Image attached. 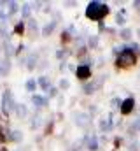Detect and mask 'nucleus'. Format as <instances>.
I'll list each match as a JSON object with an SVG mask.
<instances>
[{"instance_id":"1","label":"nucleus","mask_w":140,"mask_h":151,"mask_svg":"<svg viewBox=\"0 0 140 151\" xmlns=\"http://www.w3.org/2000/svg\"><path fill=\"white\" fill-rule=\"evenodd\" d=\"M109 12H110V7L104 2H98V0L89 2L88 7H86V18L91 19V21H98V23L104 21Z\"/></svg>"},{"instance_id":"2","label":"nucleus","mask_w":140,"mask_h":151,"mask_svg":"<svg viewBox=\"0 0 140 151\" xmlns=\"http://www.w3.org/2000/svg\"><path fill=\"white\" fill-rule=\"evenodd\" d=\"M137 63V55L133 53V51H130L128 47H123V51L117 55V58H116V67H119V69H128V67H131V65H135Z\"/></svg>"},{"instance_id":"3","label":"nucleus","mask_w":140,"mask_h":151,"mask_svg":"<svg viewBox=\"0 0 140 151\" xmlns=\"http://www.w3.org/2000/svg\"><path fill=\"white\" fill-rule=\"evenodd\" d=\"M14 109H16L14 95H12V91L5 90V91H4V95H2V111H4L5 116H9L11 113H14Z\"/></svg>"},{"instance_id":"4","label":"nucleus","mask_w":140,"mask_h":151,"mask_svg":"<svg viewBox=\"0 0 140 151\" xmlns=\"http://www.w3.org/2000/svg\"><path fill=\"white\" fill-rule=\"evenodd\" d=\"M72 118H74V123H75L79 128H89L91 123H93L91 114L84 113V111H75V113L72 114Z\"/></svg>"},{"instance_id":"5","label":"nucleus","mask_w":140,"mask_h":151,"mask_svg":"<svg viewBox=\"0 0 140 151\" xmlns=\"http://www.w3.org/2000/svg\"><path fill=\"white\" fill-rule=\"evenodd\" d=\"M102 83H104V76H100V79H96V81H88V83H84V84H82V93H84V95H93V93L102 86Z\"/></svg>"},{"instance_id":"6","label":"nucleus","mask_w":140,"mask_h":151,"mask_svg":"<svg viewBox=\"0 0 140 151\" xmlns=\"http://www.w3.org/2000/svg\"><path fill=\"white\" fill-rule=\"evenodd\" d=\"M135 99L133 97H128V99H124L123 102H121V107H119V111H121V114L123 116H128V114H131L133 111H135Z\"/></svg>"},{"instance_id":"7","label":"nucleus","mask_w":140,"mask_h":151,"mask_svg":"<svg viewBox=\"0 0 140 151\" xmlns=\"http://www.w3.org/2000/svg\"><path fill=\"white\" fill-rule=\"evenodd\" d=\"M82 144H86V148H88L89 151H98V148H100L96 134H89V135H84V139H82Z\"/></svg>"},{"instance_id":"8","label":"nucleus","mask_w":140,"mask_h":151,"mask_svg":"<svg viewBox=\"0 0 140 151\" xmlns=\"http://www.w3.org/2000/svg\"><path fill=\"white\" fill-rule=\"evenodd\" d=\"M75 76H77V79L88 83V79L91 77V67H89V65H79V67L75 69Z\"/></svg>"},{"instance_id":"9","label":"nucleus","mask_w":140,"mask_h":151,"mask_svg":"<svg viewBox=\"0 0 140 151\" xmlns=\"http://www.w3.org/2000/svg\"><path fill=\"white\" fill-rule=\"evenodd\" d=\"M114 128V119H112V114H109V116H105L100 119V132L102 134H107V132H110Z\"/></svg>"},{"instance_id":"10","label":"nucleus","mask_w":140,"mask_h":151,"mask_svg":"<svg viewBox=\"0 0 140 151\" xmlns=\"http://www.w3.org/2000/svg\"><path fill=\"white\" fill-rule=\"evenodd\" d=\"M32 104L35 106V109H42V107H47L49 100L47 97H42V95H32Z\"/></svg>"},{"instance_id":"11","label":"nucleus","mask_w":140,"mask_h":151,"mask_svg":"<svg viewBox=\"0 0 140 151\" xmlns=\"http://www.w3.org/2000/svg\"><path fill=\"white\" fill-rule=\"evenodd\" d=\"M56 27H58V21L51 19V21L42 28V37H51V35H53V32L56 30Z\"/></svg>"},{"instance_id":"12","label":"nucleus","mask_w":140,"mask_h":151,"mask_svg":"<svg viewBox=\"0 0 140 151\" xmlns=\"http://www.w3.org/2000/svg\"><path fill=\"white\" fill-rule=\"evenodd\" d=\"M37 62H39V55L37 53H30L26 58V69L28 70H35L37 69Z\"/></svg>"},{"instance_id":"13","label":"nucleus","mask_w":140,"mask_h":151,"mask_svg":"<svg viewBox=\"0 0 140 151\" xmlns=\"http://www.w3.org/2000/svg\"><path fill=\"white\" fill-rule=\"evenodd\" d=\"M37 84H39L44 91H47V90L51 88V77H47V76H40V77H37Z\"/></svg>"},{"instance_id":"14","label":"nucleus","mask_w":140,"mask_h":151,"mask_svg":"<svg viewBox=\"0 0 140 151\" xmlns=\"http://www.w3.org/2000/svg\"><path fill=\"white\" fill-rule=\"evenodd\" d=\"M7 141H11V142H21L23 141V132H19V130L9 132L7 134Z\"/></svg>"},{"instance_id":"15","label":"nucleus","mask_w":140,"mask_h":151,"mask_svg":"<svg viewBox=\"0 0 140 151\" xmlns=\"http://www.w3.org/2000/svg\"><path fill=\"white\" fill-rule=\"evenodd\" d=\"M14 113H16V116H18L19 119H23V118H26V116H28V107H26L25 104H16Z\"/></svg>"},{"instance_id":"16","label":"nucleus","mask_w":140,"mask_h":151,"mask_svg":"<svg viewBox=\"0 0 140 151\" xmlns=\"http://www.w3.org/2000/svg\"><path fill=\"white\" fill-rule=\"evenodd\" d=\"M18 9H19V5H18L16 2H12V0H11V2H7V16H9V18H11L12 14H16V12H18Z\"/></svg>"},{"instance_id":"17","label":"nucleus","mask_w":140,"mask_h":151,"mask_svg":"<svg viewBox=\"0 0 140 151\" xmlns=\"http://www.w3.org/2000/svg\"><path fill=\"white\" fill-rule=\"evenodd\" d=\"M28 32H30V37H35V34L39 32V25L35 19H28Z\"/></svg>"},{"instance_id":"18","label":"nucleus","mask_w":140,"mask_h":151,"mask_svg":"<svg viewBox=\"0 0 140 151\" xmlns=\"http://www.w3.org/2000/svg\"><path fill=\"white\" fill-rule=\"evenodd\" d=\"M98 44H100V37H98V35H89V37H88V46H89L91 49H96Z\"/></svg>"},{"instance_id":"19","label":"nucleus","mask_w":140,"mask_h":151,"mask_svg":"<svg viewBox=\"0 0 140 151\" xmlns=\"http://www.w3.org/2000/svg\"><path fill=\"white\" fill-rule=\"evenodd\" d=\"M40 125H42V116H40V114H35L34 118H32V121H30V128L35 130V128H39Z\"/></svg>"},{"instance_id":"20","label":"nucleus","mask_w":140,"mask_h":151,"mask_svg":"<svg viewBox=\"0 0 140 151\" xmlns=\"http://www.w3.org/2000/svg\"><path fill=\"white\" fill-rule=\"evenodd\" d=\"M133 35V30L131 28H121V32H119V37L123 39V40H130Z\"/></svg>"},{"instance_id":"21","label":"nucleus","mask_w":140,"mask_h":151,"mask_svg":"<svg viewBox=\"0 0 140 151\" xmlns=\"http://www.w3.org/2000/svg\"><path fill=\"white\" fill-rule=\"evenodd\" d=\"M124 23H126V18H124V11H119V12L116 14V25L123 27Z\"/></svg>"},{"instance_id":"22","label":"nucleus","mask_w":140,"mask_h":151,"mask_svg":"<svg viewBox=\"0 0 140 151\" xmlns=\"http://www.w3.org/2000/svg\"><path fill=\"white\" fill-rule=\"evenodd\" d=\"M25 88H26V91H35V88H37V79H28V81L25 83Z\"/></svg>"},{"instance_id":"23","label":"nucleus","mask_w":140,"mask_h":151,"mask_svg":"<svg viewBox=\"0 0 140 151\" xmlns=\"http://www.w3.org/2000/svg\"><path fill=\"white\" fill-rule=\"evenodd\" d=\"M133 132H140V118H137L133 123H131V127H130V135H133Z\"/></svg>"},{"instance_id":"24","label":"nucleus","mask_w":140,"mask_h":151,"mask_svg":"<svg viewBox=\"0 0 140 151\" xmlns=\"http://www.w3.org/2000/svg\"><path fill=\"white\" fill-rule=\"evenodd\" d=\"M30 12H32V5H30V4H23V7H21V16H23V18H28Z\"/></svg>"},{"instance_id":"25","label":"nucleus","mask_w":140,"mask_h":151,"mask_svg":"<svg viewBox=\"0 0 140 151\" xmlns=\"http://www.w3.org/2000/svg\"><path fill=\"white\" fill-rule=\"evenodd\" d=\"M14 32H16L18 35H21V34L25 32V23H23V21H18L16 27H14Z\"/></svg>"},{"instance_id":"26","label":"nucleus","mask_w":140,"mask_h":151,"mask_svg":"<svg viewBox=\"0 0 140 151\" xmlns=\"http://www.w3.org/2000/svg\"><path fill=\"white\" fill-rule=\"evenodd\" d=\"M121 102H123L121 99H112V100H110V107H112V109H119V107H121Z\"/></svg>"},{"instance_id":"27","label":"nucleus","mask_w":140,"mask_h":151,"mask_svg":"<svg viewBox=\"0 0 140 151\" xmlns=\"http://www.w3.org/2000/svg\"><path fill=\"white\" fill-rule=\"evenodd\" d=\"M69 88H70V81L63 77V79L60 81V90H69Z\"/></svg>"},{"instance_id":"28","label":"nucleus","mask_w":140,"mask_h":151,"mask_svg":"<svg viewBox=\"0 0 140 151\" xmlns=\"http://www.w3.org/2000/svg\"><path fill=\"white\" fill-rule=\"evenodd\" d=\"M58 95V88H54V86H51L49 90H47V97H51V99H54Z\"/></svg>"},{"instance_id":"29","label":"nucleus","mask_w":140,"mask_h":151,"mask_svg":"<svg viewBox=\"0 0 140 151\" xmlns=\"http://www.w3.org/2000/svg\"><path fill=\"white\" fill-rule=\"evenodd\" d=\"M67 53H69L67 49H60V51H56V58H60V60H61V58H63Z\"/></svg>"},{"instance_id":"30","label":"nucleus","mask_w":140,"mask_h":151,"mask_svg":"<svg viewBox=\"0 0 140 151\" xmlns=\"http://www.w3.org/2000/svg\"><path fill=\"white\" fill-rule=\"evenodd\" d=\"M140 150V142H131L130 144V151H139Z\"/></svg>"},{"instance_id":"31","label":"nucleus","mask_w":140,"mask_h":151,"mask_svg":"<svg viewBox=\"0 0 140 151\" xmlns=\"http://www.w3.org/2000/svg\"><path fill=\"white\" fill-rule=\"evenodd\" d=\"M61 40H63V42H69L70 40V34L69 32H63V34H61Z\"/></svg>"},{"instance_id":"32","label":"nucleus","mask_w":140,"mask_h":151,"mask_svg":"<svg viewBox=\"0 0 140 151\" xmlns=\"http://www.w3.org/2000/svg\"><path fill=\"white\" fill-rule=\"evenodd\" d=\"M30 5H32V9H37V11H39L40 5H42V2H34V4H30Z\"/></svg>"},{"instance_id":"33","label":"nucleus","mask_w":140,"mask_h":151,"mask_svg":"<svg viewBox=\"0 0 140 151\" xmlns=\"http://www.w3.org/2000/svg\"><path fill=\"white\" fill-rule=\"evenodd\" d=\"M65 5H67V7H75L77 2H65Z\"/></svg>"},{"instance_id":"34","label":"nucleus","mask_w":140,"mask_h":151,"mask_svg":"<svg viewBox=\"0 0 140 151\" xmlns=\"http://www.w3.org/2000/svg\"><path fill=\"white\" fill-rule=\"evenodd\" d=\"M133 7H135V9H140V0H135V2H133Z\"/></svg>"},{"instance_id":"35","label":"nucleus","mask_w":140,"mask_h":151,"mask_svg":"<svg viewBox=\"0 0 140 151\" xmlns=\"http://www.w3.org/2000/svg\"><path fill=\"white\" fill-rule=\"evenodd\" d=\"M0 77H4V70H2V62H0Z\"/></svg>"},{"instance_id":"36","label":"nucleus","mask_w":140,"mask_h":151,"mask_svg":"<svg viewBox=\"0 0 140 151\" xmlns=\"http://www.w3.org/2000/svg\"><path fill=\"white\" fill-rule=\"evenodd\" d=\"M79 150H81V148H70L69 151H79Z\"/></svg>"},{"instance_id":"37","label":"nucleus","mask_w":140,"mask_h":151,"mask_svg":"<svg viewBox=\"0 0 140 151\" xmlns=\"http://www.w3.org/2000/svg\"><path fill=\"white\" fill-rule=\"evenodd\" d=\"M137 34H139V37H140V28H139V30H137Z\"/></svg>"},{"instance_id":"38","label":"nucleus","mask_w":140,"mask_h":151,"mask_svg":"<svg viewBox=\"0 0 140 151\" xmlns=\"http://www.w3.org/2000/svg\"><path fill=\"white\" fill-rule=\"evenodd\" d=\"M0 151H5V150H4V148H0Z\"/></svg>"}]
</instances>
